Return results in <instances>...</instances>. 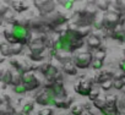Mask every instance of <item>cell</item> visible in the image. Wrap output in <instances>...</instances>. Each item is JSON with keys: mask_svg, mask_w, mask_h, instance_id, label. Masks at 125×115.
I'll return each instance as SVG.
<instances>
[{"mask_svg": "<svg viewBox=\"0 0 125 115\" xmlns=\"http://www.w3.org/2000/svg\"><path fill=\"white\" fill-rule=\"evenodd\" d=\"M93 60H94V56L91 51L77 53L73 58V61L77 69H87L88 66H92Z\"/></svg>", "mask_w": 125, "mask_h": 115, "instance_id": "3957f363", "label": "cell"}, {"mask_svg": "<svg viewBox=\"0 0 125 115\" xmlns=\"http://www.w3.org/2000/svg\"><path fill=\"white\" fill-rule=\"evenodd\" d=\"M0 51H1V54L4 56L10 55V44L9 43H3L1 47H0Z\"/></svg>", "mask_w": 125, "mask_h": 115, "instance_id": "cb8c5ba5", "label": "cell"}, {"mask_svg": "<svg viewBox=\"0 0 125 115\" xmlns=\"http://www.w3.org/2000/svg\"><path fill=\"white\" fill-rule=\"evenodd\" d=\"M62 71H64L66 75H70V76L77 75V67L75 66V64H74L73 60L66 61V63L62 64Z\"/></svg>", "mask_w": 125, "mask_h": 115, "instance_id": "9c48e42d", "label": "cell"}, {"mask_svg": "<svg viewBox=\"0 0 125 115\" xmlns=\"http://www.w3.org/2000/svg\"><path fill=\"white\" fill-rule=\"evenodd\" d=\"M109 80H114V78H113V74H110V72H102L101 75H98V76H97L96 82H97V83H99V85H102L103 82L109 81Z\"/></svg>", "mask_w": 125, "mask_h": 115, "instance_id": "5bb4252c", "label": "cell"}, {"mask_svg": "<svg viewBox=\"0 0 125 115\" xmlns=\"http://www.w3.org/2000/svg\"><path fill=\"white\" fill-rule=\"evenodd\" d=\"M123 93H124V96H125V87H124V89H123Z\"/></svg>", "mask_w": 125, "mask_h": 115, "instance_id": "d590c367", "label": "cell"}, {"mask_svg": "<svg viewBox=\"0 0 125 115\" xmlns=\"http://www.w3.org/2000/svg\"><path fill=\"white\" fill-rule=\"evenodd\" d=\"M38 115H53V109L49 108V106H45L42 110H39Z\"/></svg>", "mask_w": 125, "mask_h": 115, "instance_id": "4dcf8cb0", "label": "cell"}, {"mask_svg": "<svg viewBox=\"0 0 125 115\" xmlns=\"http://www.w3.org/2000/svg\"><path fill=\"white\" fill-rule=\"evenodd\" d=\"M12 91H14L16 94H25V93L27 92V88H26V86H25L23 83H21V85L14 86V87H12Z\"/></svg>", "mask_w": 125, "mask_h": 115, "instance_id": "ffe728a7", "label": "cell"}, {"mask_svg": "<svg viewBox=\"0 0 125 115\" xmlns=\"http://www.w3.org/2000/svg\"><path fill=\"white\" fill-rule=\"evenodd\" d=\"M105 56H107V53H105L104 50H97V53H96V55H94V59L104 61Z\"/></svg>", "mask_w": 125, "mask_h": 115, "instance_id": "4316f807", "label": "cell"}, {"mask_svg": "<svg viewBox=\"0 0 125 115\" xmlns=\"http://www.w3.org/2000/svg\"><path fill=\"white\" fill-rule=\"evenodd\" d=\"M103 61L102 60H97V59H94L93 60V63H92V67H93V70H101L102 67H103Z\"/></svg>", "mask_w": 125, "mask_h": 115, "instance_id": "f546056e", "label": "cell"}, {"mask_svg": "<svg viewBox=\"0 0 125 115\" xmlns=\"http://www.w3.org/2000/svg\"><path fill=\"white\" fill-rule=\"evenodd\" d=\"M121 27H123V31L125 32V21H124V22H121Z\"/></svg>", "mask_w": 125, "mask_h": 115, "instance_id": "836d02e7", "label": "cell"}, {"mask_svg": "<svg viewBox=\"0 0 125 115\" xmlns=\"http://www.w3.org/2000/svg\"><path fill=\"white\" fill-rule=\"evenodd\" d=\"M97 6L101 11H107L108 8H109V1H98Z\"/></svg>", "mask_w": 125, "mask_h": 115, "instance_id": "f1b7e54d", "label": "cell"}, {"mask_svg": "<svg viewBox=\"0 0 125 115\" xmlns=\"http://www.w3.org/2000/svg\"><path fill=\"white\" fill-rule=\"evenodd\" d=\"M83 110H85V108L80 103H74L71 105V108H70V111H71L73 115H82L83 114Z\"/></svg>", "mask_w": 125, "mask_h": 115, "instance_id": "9a60e30c", "label": "cell"}, {"mask_svg": "<svg viewBox=\"0 0 125 115\" xmlns=\"http://www.w3.org/2000/svg\"><path fill=\"white\" fill-rule=\"evenodd\" d=\"M30 58L33 61H39V60L43 59V53H31Z\"/></svg>", "mask_w": 125, "mask_h": 115, "instance_id": "83f0119b", "label": "cell"}, {"mask_svg": "<svg viewBox=\"0 0 125 115\" xmlns=\"http://www.w3.org/2000/svg\"><path fill=\"white\" fill-rule=\"evenodd\" d=\"M119 69L123 71V74L125 75V60H123V61H120L119 63Z\"/></svg>", "mask_w": 125, "mask_h": 115, "instance_id": "d6a6232c", "label": "cell"}, {"mask_svg": "<svg viewBox=\"0 0 125 115\" xmlns=\"http://www.w3.org/2000/svg\"><path fill=\"white\" fill-rule=\"evenodd\" d=\"M23 49V45L20 43L16 44H10V55H19Z\"/></svg>", "mask_w": 125, "mask_h": 115, "instance_id": "2e32d148", "label": "cell"}, {"mask_svg": "<svg viewBox=\"0 0 125 115\" xmlns=\"http://www.w3.org/2000/svg\"><path fill=\"white\" fill-rule=\"evenodd\" d=\"M120 22V16L118 12H108L104 15V27L113 31Z\"/></svg>", "mask_w": 125, "mask_h": 115, "instance_id": "8992f818", "label": "cell"}, {"mask_svg": "<svg viewBox=\"0 0 125 115\" xmlns=\"http://www.w3.org/2000/svg\"><path fill=\"white\" fill-rule=\"evenodd\" d=\"M62 115H66V114H62Z\"/></svg>", "mask_w": 125, "mask_h": 115, "instance_id": "f35d334b", "label": "cell"}, {"mask_svg": "<svg viewBox=\"0 0 125 115\" xmlns=\"http://www.w3.org/2000/svg\"><path fill=\"white\" fill-rule=\"evenodd\" d=\"M28 47L31 49V53H43L45 44L43 40H33L28 44Z\"/></svg>", "mask_w": 125, "mask_h": 115, "instance_id": "30bf717a", "label": "cell"}, {"mask_svg": "<svg viewBox=\"0 0 125 115\" xmlns=\"http://www.w3.org/2000/svg\"><path fill=\"white\" fill-rule=\"evenodd\" d=\"M12 75H14V72H11V71H4V74L1 75V81L4 82V83H8V85H10V83H12Z\"/></svg>", "mask_w": 125, "mask_h": 115, "instance_id": "e0dca14e", "label": "cell"}, {"mask_svg": "<svg viewBox=\"0 0 125 115\" xmlns=\"http://www.w3.org/2000/svg\"><path fill=\"white\" fill-rule=\"evenodd\" d=\"M101 94H102V93H101V91H99V89H97V88H93V89L91 91V93H90L88 98H90L92 102H94V100H96V99H97V98L101 96Z\"/></svg>", "mask_w": 125, "mask_h": 115, "instance_id": "484cf974", "label": "cell"}, {"mask_svg": "<svg viewBox=\"0 0 125 115\" xmlns=\"http://www.w3.org/2000/svg\"><path fill=\"white\" fill-rule=\"evenodd\" d=\"M93 89L92 87V82L87 81V80H81L80 82H77L75 85V91L76 93H79L82 97H88L91 91Z\"/></svg>", "mask_w": 125, "mask_h": 115, "instance_id": "52a82bcc", "label": "cell"}, {"mask_svg": "<svg viewBox=\"0 0 125 115\" xmlns=\"http://www.w3.org/2000/svg\"><path fill=\"white\" fill-rule=\"evenodd\" d=\"M124 87H125V85H124V82L121 81L120 77L119 78H114V88L116 91H123Z\"/></svg>", "mask_w": 125, "mask_h": 115, "instance_id": "d4e9b609", "label": "cell"}, {"mask_svg": "<svg viewBox=\"0 0 125 115\" xmlns=\"http://www.w3.org/2000/svg\"><path fill=\"white\" fill-rule=\"evenodd\" d=\"M87 45L92 49H98L101 47V38L96 34H90L87 37Z\"/></svg>", "mask_w": 125, "mask_h": 115, "instance_id": "8fae6325", "label": "cell"}, {"mask_svg": "<svg viewBox=\"0 0 125 115\" xmlns=\"http://www.w3.org/2000/svg\"><path fill=\"white\" fill-rule=\"evenodd\" d=\"M107 104H108V106H118V97L115 94H108Z\"/></svg>", "mask_w": 125, "mask_h": 115, "instance_id": "ac0fdd59", "label": "cell"}, {"mask_svg": "<svg viewBox=\"0 0 125 115\" xmlns=\"http://www.w3.org/2000/svg\"><path fill=\"white\" fill-rule=\"evenodd\" d=\"M93 105H94V108H96V109H98L99 111L104 110V109L108 106V104H107V96L101 94V96H99L94 102H93Z\"/></svg>", "mask_w": 125, "mask_h": 115, "instance_id": "7c38bea8", "label": "cell"}, {"mask_svg": "<svg viewBox=\"0 0 125 115\" xmlns=\"http://www.w3.org/2000/svg\"><path fill=\"white\" fill-rule=\"evenodd\" d=\"M4 37H5V39L8 40V43H9V44H16V43H17V42H16V39L14 38V36H12L11 31H4Z\"/></svg>", "mask_w": 125, "mask_h": 115, "instance_id": "44dd1931", "label": "cell"}, {"mask_svg": "<svg viewBox=\"0 0 125 115\" xmlns=\"http://www.w3.org/2000/svg\"><path fill=\"white\" fill-rule=\"evenodd\" d=\"M12 8H14L17 12H22V11L27 10L28 6H27L25 3H14V4H12Z\"/></svg>", "mask_w": 125, "mask_h": 115, "instance_id": "7402d4cb", "label": "cell"}, {"mask_svg": "<svg viewBox=\"0 0 125 115\" xmlns=\"http://www.w3.org/2000/svg\"><path fill=\"white\" fill-rule=\"evenodd\" d=\"M62 5H64V8L66 9V10H70V9H73L74 8V1H64L62 3Z\"/></svg>", "mask_w": 125, "mask_h": 115, "instance_id": "1f68e13d", "label": "cell"}, {"mask_svg": "<svg viewBox=\"0 0 125 115\" xmlns=\"http://www.w3.org/2000/svg\"><path fill=\"white\" fill-rule=\"evenodd\" d=\"M124 55H125V50H124Z\"/></svg>", "mask_w": 125, "mask_h": 115, "instance_id": "74e56055", "label": "cell"}, {"mask_svg": "<svg viewBox=\"0 0 125 115\" xmlns=\"http://www.w3.org/2000/svg\"><path fill=\"white\" fill-rule=\"evenodd\" d=\"M47 87H49V88L53 91V93L55 94L56 98H65V97H66V91H65L64 86H62V83H61L60 81L52 82V83H50L49 86H47Z\"/></svg>", "mask_w": 125, "mask_h": 115, "instance_id": "ba28073f", "label": "cell"}, {"mask_svg": "<svg viewBox=\"0 0 125 115\" xmlns=\"http://www.w3.org/2000/svg\"><path fill=\"white\" fill-rule=\"evenodd\" d=\"M123 43H125V38H124V42H123Z\"/></svg>", "mask_w": 125, "mask_h": 115, "instance_id": "8d00e7d4", "label": "cell"}, {"mask_svg": "<svg viewBox=\"0 0 125 115\" xmlns=\"http://www.w3.org/2000/svg\"><path fill=\"white\" fill-rule=\"evenodd\" d=\"M120 78H121V81H123V82H124V85H125V75H123Z\"/></svg>", "mask_w": 125, "mask_h": 115, "instance_id": "e575fe53", "label": "cell"}, {"mask_svg": "<svg viewBox=\"0 0 125 115\" xmlns=\"http://www.w3.org/2000/svg\"><path fill=\"white\" fill-rule=\"evenodd\" d=\"M58 38L61 43L62 51L66 53H74L75 50H77L83 45V40L77 34L76 29H68L64 33H61Z\"/></svg>", "mask_w": 125, "mask_h": 115, "instance_id": "6da1fadb", "label": "cell"}, {"mask_svg": "<svg viewBox=\"0 0 125 115\" xmlns=\"http://www.w3.org/2000/svg\"><path fill=\"white\" fill-rule=\"evenodd\" d=\"M11 33H12L14 38L16 39V42L22 45L27 44L31 40V33H30L28 28L22 23H14L11 27Z\"/></svg>", "mask_w": 125, "mask_h": 115, "instance_id": "7a4b0ae2", "label": "cell"}, {"mask_svg": "<svg viewBox=\"0 0 125 115\" xmlns=\"http://www.w3.org/2000/svg\"><path fill=\"white\" fill-rule=\"evenodd\" d=\"M102 115H121L120 109L118 106H107L104 110L101 111Z\"/></svg>", "mask_w": 125, "mask_h": 115, "instance_id": "4fadbf2b", "label": "cell"}, {"mask_svg": "<svg viewBox=\"0 0 125 115\" xmlns=\"http://www.w3.org/2000/svg\"><path fill=\"white\" fill-rule=\"evenodd\" d=\"M22 83L26 86L27 91H33L37 89L41 86V81L37 78L36 74L33 71H25L22 72Z\"/></svg>", "mask_w": 125, "mask_h": 115, "instance_id": "5b68a950", "label": "cell"}, {"mask_svg": "<svg viewBox=\"0 0 125 115\" xmlns=\"http://www.w3.org/2000/svg\"><path fill=\"white\" fill-rule=\"evenodd\" d=\"M56 97L55 94L53 93V91L49 88V87H45L44 91H42L37 98H36V102L41 105H44V106H52L54 105L55 106V102H56Z\"/></svg>", "mask_w": 125, "mask_h": 115, "instance_id": "277c9868", "label": "cell"}, {"mask_svg": "<svg viewBox=\"0 0 125 115\" xmlns=\"http://www.w3.org/2000/svg\"><path fill=\"white\" fill-rule=\"evenodd\" d=\"M110 88H114V80H109V81H105L101 85V89L102 91H109Z\"/></svg>", "mask_w": 125, "mask_h": 115, "instance_id": "603a6c76", "label": "cell"}, {"mask_svg": "<svg viewBox=\"0 0 125 115\" xmlns=\"http://www.w3.org/2000/svg\"><path fill=\"white\" fill-rule=\"evenodd\" d=\"M33 108H34V103H33V102H28V103H26V104L22 106V113H23L25 115H30V114L32 113Z\"/></svg>", "mask_w": 125, "mask_h": 115, "instance_id": "d6986e66", "label": "cell"}]
</instances>
